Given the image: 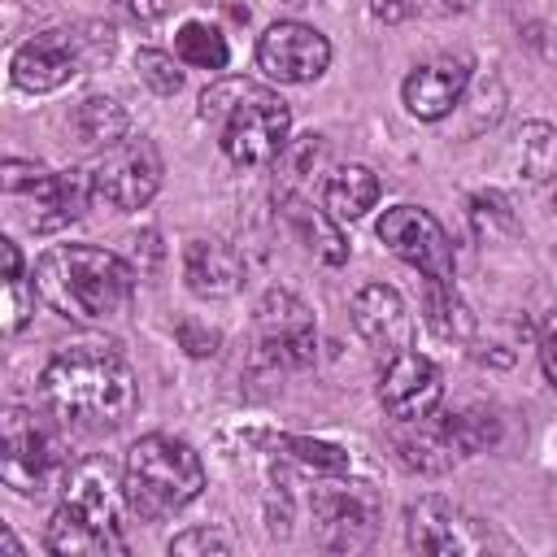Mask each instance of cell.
I'll return each mask as SVG.
<instances>
[{"mask_svg": "<svg viewBox=\"0 0 557 557\" xmlns=\"http://www.w3.org/2000/svg\"><path fill=\"white\" fill-rule=\"evenodd\" d=\"M379 239L405 265H413L422 278H453V244H448L444 226L426 209H418V205H392L379 218Z\"/></svg>", "mask_w": 557, "mask_h": 557, "instance_id": "30bf717a", "label": "cell"}, {"mask_svg": "<svg viewBox=\"0 0 557 557\" xmlns=\"http://www.w3.org/2000/svg\"><path fill=\"white\" fill-rule=\"evenodd\" d=\"M183 278L200 300H226L244 278V261L218 239H191L183 252Z\"/></svg>", "mask_w": 557, "mask_h": 557, "instance_id": "ac0fdd59", "label": "cell"}, {"mask_svg": "<svg viewBox=\"0 0 557 557\" xmlns=\"http://www.w3.org/2000/svg\"><path fill=\"white\" fill-rule=\"evenodd\" d=\"M4 191L30 200L35 231H61V226L78 222L91 200L87 170H44L30 161H4Z\"/></svg>", "mask_w": 557, "mask_h": 557, "instance_id": "9c48e42d", "label": "cell"}, {"mask_svg": "<svg viewBox=\"0 0 557 557\" xmlns=\"http://www.w3.org/2000/svg\"><path fill=\"white\" fill-rule=\"evenodd\" d=\"M396 453L409 470H422V474H440L448 470L461 453L453 444V431H448V418L444 413H426L418 422H400L396 431Z\"/></svg>", "mask_w": 557, "mask_h": 557, "instance_id": "d6986e66", "label": "cell"}, {"mask_svg": "<svg viewBox=\"0 0 557 557\" xmlns=\"http://www.w3.org/2000/svg\"><path fill=\"white\" fill-rule=\"evenodd\" d=\"M174 57L183 65H196V70H226L231 61V48H226V35L209 22H183L178 35H174Z\"/></svg>", "mask_w": 557, "mask_h": 557, "instance_id": "4316f807", "label": "cell"}, {"mask_svg": "<svg viewBox=\"0 0 557 557\" xmlns=\"http://www.w3.org/2000/svg\"><path fill=\"white\" fill-rule=\"evenodd\" d=\"M126 109L109 96H87L78 109H74V131L87 148H109L117 139H126Z\"/></svg>", "mask_w": 557, "mask_h": 557, "instance_id": "603a6c76", "label": "cell"}, {"mask_svg": "<svg viewBox=\"0 0 557 557\" xmlns=\"http://www.w3.org/2000/svg\"><path fill=\"white\" fill-rule=\"evenodd\" d=\"M257 326H261V352L274 366H309L318 357V335H313V313L305 300H296L292 292H270L257 309Z\"/></svg>", "mask_w": 557, "mask_h": 557, "instance_id": "5bb4252c", "label": "cell"}, {"mask_svg": "<svg viewBox=\"0 0 557 557\" xmlns=\"http://www.w3.org/2000/svg\"><path fill=\"white\" fill-rule=\"evenodd\" d=\"M87 183H91V200H100L117 213H135L161 187V152L144 135L117 139V144L100 148V157L87 165Z\"/></svg>", "mask_w": 557, "mask_h": 557, "instance_id": "52a82bcc", "label": "cell"}, {"mask_svg": "<svg viewBox=\"0 0 557 557\" xmlns=\"http://www.w3.org/2000/svg\"><path fill=\"white\" fill-rule=\"evenodd\" d=\"M444 418H448V431H453V444L461 457H474L500 440V422L487 409H461V413H444Z\"/></svg>", "mask_w": 557, "mask_h": 557, "instance_id": "83f0119b", "label": "cell"}, {"mask_svg": "<svg viewBox=\"0 0 557 557\" xmlns=\"http://www.w3.org/2000/svg\"><path fill=\"white\" fill-rule=\"evenodd\" d=\"M313 531L322 548L352 553L374 535V505L357 487H331L313 496Z\"/></svg>", "mask_w": 557, "mask_h": 557, "instance_id": "e0dca14e", "label": "cell"}, {"mask_svg": "<svg viewBox=\"0 0 557 557\" xmlns=\"http://www.w3.org/2000/svg\"><path fill=\"white\" fill-rule=\"evenodd\" d=\"M44 405L78 431H109L135 409V374L109 344L57 348L39 374Z\"/></svg>", "mask_w": 557, "mask_h": 557, "instance_id": "6da1fadb", "label": "cell"}, {"mask_svg": "<svg viewBox=\"0 0 557 557\" xmlns=\"http://www.w3.org/2000/svg\"><path fill=\"white\" fill-rule=\"evenodd\" d=\"M61 487H65V496H61L57 513L87 527L104 553H126V535H122L126 509H131L126 474L109 457H87L74 470H65Z\"/></svg>", "mask_w": 557, "mask_h": 557, "instance_id": "8992f818", "label": "cell"}, {"mask_svg": "<svg viewBox=\"0 0 557 557\" xmlns=\"http://www.w3.org/2000/svg\"><path fill=\"white\" fill-rule=\"evenodd\" d=\"M374 200H379V178H374L370 165L348 161V165H335L326 174L322 205H326V213L335 222H357L366 209H374Z\"/></svg>", "mask_w": 557, "mask_h": 557, "instance_id": "ffe728a7", "label": "cell"}, {"mask_svg": "<svg viewBox=\"0 0 557 557\" xmlns=\"http://www.w3.org/2000/svg\"><path fill=\"white\" fill-rule=\"evenodd\" d=\"M257 65L274 83H313L331 65V44L305 22H274L257 39Z\"/></svg>", "mask_w": 557, "mask_h": 557, "instance_id": "8fae6325", "label": "cell"}, {"mask_svg": "<svg viewBox=\"0 0 557 557\" xmlns=\"http://www.w3.org/2000/svg\"><path fill=\"white\" fill-rule=\"evenodd\" d=\"M170 553H178V557H187V553H231V540L218 535V531H209V527H196V531L174 535L170 540Z\"/></svg>", "mask_w": 557, "mask_h": 557, "instance_id": "1f68e13d", "label": "cell"}, {"mask_svg": "<svg viewBox=\"0 0 557 557\" xmlns=\"http://www.w3.org/2000/svg\"><path fill=\"white\" fill-rule=\"evenodd\" d=\"M518 170L527 183H557V126L548 122H527L518 131Z\"/></svg>", "mask_w": 557, "mask_h": 557, "instance_id": "d4e9b609", "label": "cell"}, {"mask_svg": "<svg viewBox=\"0 0 557 557\" xmlns=\"http://www.w3.org/2000/svg\"><path fill=\"white\" fill-rule=\"evenodd\" d=\"M422 313H426V326H431L440 339H470V335H474V313H470V305L461 300V292H457L453 278H426Z\"/></svg>", "mask_w": 557, "mask_h": 557, "instance_id": "7402d4cb", "label": "cell"}, {"mask_svg": "<svg viewBox=\"0 0 557 557\" xmlns=\"http://www.w3.org/2000/svg\"><path fill=\"white\" fill-rule=\"evenodd\" d=\"M287 209V222L300 231V239L326 261V265H344L348 261V239L339 235V222L326 213V209H313L305 196H287L278 200Z\"/></svg>", "mask_w": 557, "mask_h": 557, "instance_id": "44dd1931", "label": "cell"}, {"mask_svg": "<svg viewBox=\"0 0 557 557\" xmlns=\"http://www.w3.org/2000/svg\"><path fill=\"white\" fill-rule=\"evenodd\" d=\"M170 4H174V0H122V9L131 13V22H139V26L161 22V17L170 13Z\"/></svg>", "mask_w": 557, "mask_h": 557, "instance_id": "e575fe53", "label": "cell"}, {"mask_svg": "<svg viewBox=\"0 0 557 557\" xmlns=\"http://www.w3.org/2000/svg\"><path fill=\"white\" fill-rule=\"evenodd\" d=\"M466 83H470V65L461 57H431L405 74L400 100L418 122H440L457 109Z\"/></svg>", "mask_w": 557, "mask_h": 557, "instance_id": "2e32d148", "label": "cell"}, {"mask_svg": "<svg viewBox=\"0 0 557 557\" xmlns=\"http://www.w3.org/2000/svg\"><path fill=\"white\" fill-rule=\"evenodd\" d=\"M61 470V440L52 435V426L35 413V409H4L0 422V479L22 492V496H39Z\"/></svg>", "mask_w": 557, "mask_h": 557, "instance_id": "ba28073f", "label": "cell"}, {"mask_svg": "<svg viewBox=\"0 0 557 557\" xmlns=\"http://www.w3.org/2000/svg\"><path fill=\"white\" fill-rule=\"evenodd\" d=\"M283 448H292L305 466H318V470H344L348 457L335 448V444H318V440H283Z\"/></svg>", "mask_w": 557, "mask_h": 557, "instance_id": "4dcf8cb0", "label": "cell"}, {"mask_svg": "<svg viewBox=\"0 0 557 557\" xmlns=\"http://www.w3.org/2000/svg\"><path fill=\"white\" fill-rule=\"evenodd\" d=\"M440 396H444V379H440V366L431 357H422L413 348L387 357V366L379 374V405L387 418L418 422V418L440 409Z\"/></svg>", "mask_w": 557, "mask_h": 557, "instance_id": "7c38bea8", "label": "cell"}, {"mask_svg": "<svg viewBox=\"0 0 557 557\" xmlns=\"http://www.w3.org/2000/svg\"><path fill=\"white\" fill-rule=\"evenodd\" d=\"M474 0H370V13L379 22H409V17H448L466 13Z\"/></svg>", "mask_w": 557, "mask_h": 557, "instance_id": "f1b7e54d", "label": "cell"}, {"mask_svg": "<svg viewBox=\"0 0 557 557\" xmlns=\"http://www.w3.org/2000/svg\"><path fill=\"white\" fill-rule=\"evenodd\" d=\"M135 70H139V78H144L157 96H174V91L183 87V74H178V57H174V52L139 48V52H135Z\"/></svg>", "mask_w": 557, "mask_h": 557, "instance_id": "f546056e", "label": "cell"}, {"mask_svg": "<svg viewBox=\"0 0 557 557\" xmlns=\"http://www.w3.org/2000/svg\"><path fill=\"white\" fill-rule=\"evenodd\" d=\"M200 117L218 131L222 152L244 170L274 165L278 152L287 148V135H292L287 100L261 83H248V78H222V83L205 87Z\"/></svg>", "mask_w": 557, "mask_h": 557, "instance_id": "3957f363", "label": "cell"}, {"mask_svg": "<svg viewBox=\"0 0 557 557\" xmlns=\"http://www.w3.org/2000/svg\"><path fill=\"white\" fill-rule=\"evenodd\" d=\"M540 361H544V374L557 383V309L540 322Z\"/></svg>", "mask_w": 557, "mask_h": 557, "instance_id": "d6a6232c", "label": "cell"}, {"mask_svg": "<svg viewBox=\"0 0 557 557\" xmlns=\"http://www.w3.org/2000/svg\"><path fill=\"white\" fill-rule=\"evenodd\" d=\"M553 209H557V196H553Z\"/></svg>", "mask_w": 557, "mask_h": 557, "instance_id": "d590c367", "label": "cell"}, {"mask_svg": "<svg viewBox=\"0 0 557 557\" xmlns=\"http://www.w3.org/2000/svg\"><path fill=\"white\" fill-rule=\"evenodd\" d=\"M35 287L70 322H109L135 296V270L91 244H57L35 261Z\"/></svg>", "mask_w": 557, "mask_h": 557, "instance_id": "7a4b0ae2", "label": "cell"}, {"mask_svg": "<svg viewBox=\"0 0 557 557\" xmlns=\"http://www.w3.org/2000/svg\"><path fill=\"white\" fill-rule=\"evenodd\" d=\"M178 339H183V348H187L191 357L218 352V331H200L196 322H183V326H178Z\"/></svg>", "mask_w": 557, "mask_h": 557, "instance_id": "836d02e7", "label": "cell"}, {"mask_svg": "<svg viewBox=\"0 0 557 557\" xmlns=\"http://www.w3.org/2000/svg\"><path fill=\"white\" fill-rule=\"evenodd\" d=\"M352 326L357 335L392 357V352H405L413 344V318H409V305L405 296L392 287V283H366L357 296H352Z\"/></svg>", "mask_w": 557, "mask_h": 557, "instance_id": "9a60e30c", "label": "cell"}, {"mask_svg": "<svg viewBox=\"0 0 557 557\" xmlns=\"http://www.w3.org/2000/svg\"><path fill=\"white\" fill-rule=\"evenodd\" d=\"M0 257H4V331L17 335L35 313V292L39 287H35V278H26L22 252H17L13 239H0Z\"/></svg>", "mask_w": 557, "mask_h": 557, "instance_id": "484cf974", "label": "cell"}, {"mask_svg": "<svg viewBox=\"0 0 557 557\" xmlns=\"http://www.w3.org/2000/svg\"><path fill=\"white\" fill-rule=\"evenodd\" d=\"M126 496L139 518H165L187 509L205 487L200 453L174 435H144L126 453Z\"/></svg>", "mask_w": 557, "mask_h": 557, "instance_id": "277c9868", "label": "cell"}, {"mask_svg": "<svg viewBox=\"0 0 557 557\" xmlns=\"http://www.w3.org/2000/svg\"><path fill=\"white\" fill-rule=\"evenodd\" d=\"M117 48V35L109 22H78V26H57V30H39L30 35L13 61L9 74L22 91H57L65 83H74L78 74L104 65Z\"/></svg>", "mask_w": 557, "mask_h": 557, "instance_id": "5b68a950", "label": "cell"}, {"mask_svg": "<svg viewBox=\"0 0 557 557\" xmlns=\"http://www.w3.org/2000/svg\"><path fill=\"white\" fill-rule=\"evenodd\" d=\"M326 161V139L322 135H300V139H287V148L278 152L274 161V174H278V200L287 196H305V183L309 174Z\"/></svg>", "mask_w": 557, "mask_h": 557, "instance_id": "cb8c5ba5", "label": "cell"}, {"mask_svg": "<svg viewBox=\"0 0 557 557\" xmlns=\"http://www.w3.org/2000/svg\"><path fill=\"white\" fill-rule=\"evenodd\" d=\"M405 540L413 553H431V557H461V553H479L487 544L483 531L474 527V518H466L444 496H422L405 509Z\"/></svg>", "mask_w": 557, "mask_h": 557, "instance_id": "4fadbf2b", "label": "cell"}]
</instances>
